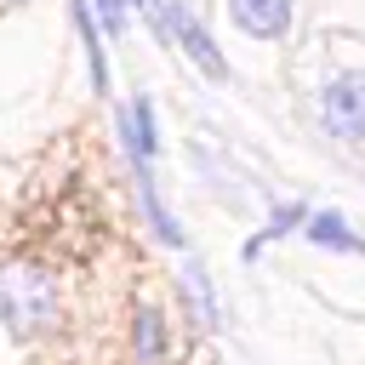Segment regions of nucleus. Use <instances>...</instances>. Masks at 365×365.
Masks as SVG:
<instances>
[{"label":"nucleus","mask_w":365,"mask_h":365,"mask_svg":"<svg viewBox=\"0 0 365 365\" xmlns=\"http://www.w3.org/2000/svg\"><path fill=\"white\" fill-rule=\"evenodd\" d=\"M74 23H80V34H86V57H91V86H97V91H108V63H103V40H97V23H91L86 0H74Z\"/></svg>","instance_id":"nucleus-8"},{"label":"nucleus","mask_w":365,"mask_h":365,"mask_svg":"<svg viewBox=\"0 0 365 365\" xmlns=\"http://www.w3.org/2000/svg\"><path fill=\"white\" fill-rule=\"evenodd\" d=\"M154 23H160V29H165V34H171V40H177V46H182V51H188V57H194L211 80H228V63H222L217 40L200 29V17H194L188 6H177V0L165 6V0H160V17H154Z\"/></svg>","instance_id":"nucleus-2"},{"label":"nucleus","mask_w":365,"mask_h":365,"mask_svg":"<svg viewBox=\"0 0 365 365\" xmlns=\"http://www.w3.org/2000/svg\"><path fill=\"white\" fill-rule=\"evenodd\" d=\"M137 354L143 359H160V314H137Z\"/></svg>","instance_id":"nucleus-10"},{"label":"nucleus","mask_w":365,"mask_h":365,"mask_svg":"<svg viewBox=\"0 0 365 365\" xmlns=\"http://www.w3.org/2000/svg\"><path fill=\"white\" fill-rule=\"evenodd\" d=\"M120 125H125V148H131V160H137V165H148V160H154V103H148V97H137V103L125 108V120H120Z\"/></svg>","instance_id":"nucleus-5"},{"label":"nucleus","mask_w":365,"mask_h":365,"mask_svg":"<svg viewBox=\"0 0 365 365\" xmlns=\"http://www.w3.org/2000/svg\"><path fill=\"white\" fill-rule=\"evenodd\" d=\"M302 217H308V211H302L297 200H291V205H279V211H274V222L262 228V240H279V234H291V222H302ZM262 240H251V245H245V257H257V251H262Z\"/></svg>","instance_id":"nucleus-9"},{"label":"nucleus","mask_w":365,"mask_h":365,"mask_svg":"<svg viewBox=\"0 0 365 365\" xmlns=\"http://www.w3.org/2000/svg\"><path fill=\"white\" fill-rule=\"evenodd\" d=\"M97 17H103L108 34H120L125 29V0H97Z\"/></svg>","instance_id":"nucleus-11"},{"label":"nucleus","mask_w":365,"mask_h":365,"mask_svg":"<svg viewBox=\"0 0 365 365\" xmlns=\"http://www.w3.org/2000/svg\"><path fill=\"white\" fill-rule=\"evenodd\" d=\"M319 114H325V125H331L336 137L365 143V74H342V80H331L325 97H319Z\"/></svg>","instance_id":"nucleus-3"},{"label":"nucleus","mask_w":365,"mask_h":365,"mask_svg":"<svg viewBox=\"0 0 365 365\" xmlns=\"http://www.w3.org/2000/svg\"><path fill=\"white\" fill-rule=\"evenodd\" d=\"M137 200H143V211H148V222H154V234L165 240V245H182V228H177V217L160 205V194H154V177H148V165H137Z\"/></svg>","instance_id":"nucleus-6"},{"label":"nucleus","mask_w":365,"mask_h":365,"mask_svg":"<svg viewBox=\"0 0 365 365\" xmlns=\"http://www.w3.org/2000/svg\"><path fill=\"white\" fill-rule=\"evenodd\" d=\"M57 314V285L34 262H6L0 268V325L11 336H40Z\"/></svg>","instance_id":"nucleus-1"},{"label":"nucleus","mask_w":365,"mask_h":365,"mask_svg":"<svg viewBox=\"0 0 365 365\" xmlns=\"http://www.w3.org/2000/svg\"><path fill=\"white\" fill-rule=\"evenodd\" d=\"M137 11H148V17H160V0H137Z\"/></svg>","instance_id":"nucleus-12"},{"label":"nucleus","mask_w":365,"mask_h":365,"mask_svg":"<svg viewBox=\"0 0 365 365\" xmlns=\"http://www.w3.org/2000/svg\"><path fill=\"white\" fill-rule=\"evenodd\" d=\"M228 11H234V23H240L245 34H257V40H279V34L291 29V0H228Z\"/></svg>","instance_id":"nucleus-4"},{"label":"nucleus","mask_w":365,"mask_h":365,"mask_svg":"<svg viewBox=\"0 0 365 365\" xmlns=\"http://www.w3.org/2000/svg\"><path fill=\"white\" fill-rule=\"evenodd\" d=\"M308 240H314V245H331V251H365V240L348 234V222H342L336 211H314V217H308Z\"/></svg>","instance_id":"nucleus-7"}]
</instances>
